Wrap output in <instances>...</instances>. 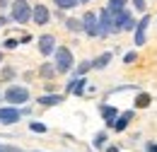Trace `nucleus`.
I'll use <instances>...</instances> for the list:
<instances>
[{"label":"nucleus","instance_id":"2","mask_svg":"<svg viewBox=\"0 0 157 152\" xmlns=\"http://www.w3.org/2000/svg\"><path fill=\"white\" fill-rule=\"evenodd\" d=\"M10 19L17 22V24H27L32 19V5L27 0H15L10 5Z\"/></svg>","mask_w":157,"mask_h":152},{"label":"nucleus","instance_id":"30","mask_svg":"<svg viewBox=\"0 0 157 152\" xmlns=\"http://www.w3.org/2000/svg\"><path fill=\"white\" fill-rule=\"evenodd\" d=\"M7 22H10V17H5V15L0 17V24H7Z\"/></svg>","mask_w":157,"mask_h":152},{"label":"nucleus","instance_id":"18","mask_svg":"<svg viewBox=\"0 0 157 152\" xmlns=\"http://www.w3.org/2000/svg\"><path fill=\"white\" fill-rule=\"evenodd\" d=\"M53 2H56L58 10H73V7H78L80 0H53Z\"/></svg>","mask_w":157,"mask_h":152},{"label":"nucleus","instance_id":"27","mask_svg":"<svg viewBox=\"0 0 157 152\" xmlns=\"http://www.w3.org/2000/svg\"><path fill=\"white\" fill-rule=\"evenodd\" d=\"M0 152H20V150L12 147V145H2V142H0Z\"/></svg>","mask_w":157,"mask_h":152},{"label":"nucleus","instance_id":"14","mask_svg":"<svg viewBox=\"0 0 157 152\" xmlns=\"http://www.w3.org/2000/svg\"><path fill=\"white\" fill-rule=\"evenodd\" d=\"M109 63H111V53L106 51V53H99V56L92 60V68H94V70H104Z\"/></svg>","mask_w":157,"mask_h":152},{"label":"nucleus","instance_id":"21","mask_svg":"<svg viewBox=\"0 0 157 152\" xmlns=\"http://www.w3.org/2000/svg\"><path fill=\"white\" fill-rule=\"evenodd\" d=\"M104 142H106V133H97L92 145H94V150H101V147H104Z\"/></svg>","mask_w":157,"mask_h":152},{"label":"nucleus","instance_id":"6","mask_svg":"<svg viewBox=\"0 0 157 152\" xmlns=\"http://www.w3.org/2000/svg\"><path fill=\"white\" fill-rule=\"evenodd\" d=\"M22 118V111L17 109V106H0V121L2 123H7V126H12V123H17Z\"/></svg>","mask_w":157,"mask_h":152},{"label":"nucleus","instance_id":"23","mask_svg":"<svg viewBox=\"0 0 157 152\" xmlns=\"http://www.w3.org/2000/svg\"><path fill=\"white\" fill-rule=\"evenodd\" d=\"M87 70H92V60H82L78 65V75H85Z\"/></svg>","mask_w":157,"mask_h":152},{"label":"nucleus","instance_id":"8","mask_svg":"<svg viewBox=\"0 0 157 152\" xmlns=\"http://www.w3.org/2000/svg\"><path fill=\"white\" fill-rule=\"evenodd\" d=\"M32 19H34V24L44 27V24L51 19V12H48V7H46V5H34V7H32Z\"/></svg>","mask_w":157,"mask_h":152},{"label":"nucleus","instance_id":"34","mask_svg":"<svg viewBox=\"0 0 157 152\" xmlns=\"http://www.w3.org/2000/svg\"><path fill=\"white\" fill-rule=\"evenodd\" d=\"M0 63H2V53H0Z\"/></svg>","mask_w":157,"mask_h":152},{"label":"nucleus","instance_id":"9","mask_svg":"<svg viewBox=\"0 0 157 152\" xmlns=\"http://www.w3.org/2000/svg\"><path fill=\"white\" fill-rule=\"evenodd\" d=\"M147 27H150V15H145V17L136 24V29H133V32H136V46H143V44H145V32H147Z\"/></svg>","mask_w":157,"mask_h":152},{"label":"nucleus","instance_id":"22","mask_svg":"<svg viewBox=\"0 0 157 152\" xmlns=\"http://www.w3.org/2000/svg\"><path fill=\"white\" fill-rule=\"evenodd\" d=\"M29 131H34V133H46L48 128H46L44 123H39V121H32V123H29Z\"/></svg>","mask_w":157,"mask_h":152},{"label":"nucleus","instance_id":"15","mask_svg":"<svg viewBox=\"0 0 157 152\" xmlns=\"http://www.w3.org/2000/svg\"><path fill=\"white\" fill-rule=\"evenodd\" d=\"M136 19H133V15H131V12H126V17L121 19V24H118V32H133V29H136Z\"/></svg>","mask_w":157,"mask_h":152},{"label":"nucleus","instance_id":"19","mask_svg":"<svg viewBox=\"0 0 157 152\" xmlns=\"http://www.w3.org/2000/svg\"><path fill=\"white\" fill-rule=\"evenodd\" d=\"M150 101H152V99H150V94H145V92H143V94H138L136 106H138V109H145V106H150Z\"/></svg>","mask_w":157,"mask_h":152},{"label":"nucleus","instance_id":"32","mask_svg":"<svg viewBox=\"0 0 157 152\" xmlns=\"http://www.w3.org/2000/svg\"><path fill=\"white\" fill-rule=\"evenodd\" d=\"M5 5H7V0H0V10H5Z\"/></svg>","mask_w":157,"mask_h":152},{"label":"nucleus","instance_id":"20","mask_svg":"<svg viewBox=\"0 0 157 152\" xmlns=\"http://www.w3.org/2000/svg\"><path fill=\"white\" fill-rule=\"evenodd\" d=\"M111 12H118V10H123L126 7V0H109V5H106Z\"/></svg>","mask_w":157,"mask_h":152},{"label":"nucleus","instance_id":"16","mask_svg":"<svg viewBox=\"0 0 157 152\" xmlns=\"http://www.w3.org/2000/svg\"><path fill=\"white\" fill-rule=\"evenodd\" d=\"M39 75L44 77V80H53V77L58 75V70H56V65H51V63H44L39 68Z\"/></svg>","mask_w":157,"mask_h":152},{"label":"nucleus","instance_id":"26","mask_svg":"<svg viewBox=\"0 0 157 152\" xmlns=\"http://www.w3.org/2000/svg\"><path fill=\"white\" fill-rule=\"evenodd\" d=\"M133 7H136L138 12H145L147 7H145V0H133Z\"/></svg>","mask_w":157,"mask_h":152},{"label":"nucleus","instance_id":"25","mask_svg":"<svg viewBox=\"0 0 157 152\" xmlns=\"http://www.w3.org/2000/svg\"><path fill=\"white\" fill-rule=\"evenodd\" d=\"M2 46H5V48H10V51H12V48H17V46H20V41H17V39H7V41H5V44H2Z\"/></svg>","mask_w":157,"mask_h":152},{"label":"nucleus","instance_id":"3","mask_svg":"<svg viewBox=\"0 0 157 152\" xmlns=\"http://www.w3.org/2000/svg\"><path fill=\"white\" fill-rule=\"evenodd\" d=\"M5 101L12 104V106L27 104V101H29V89L22 87V85H10V87L5 89Z\"/></svg>","mask_w":157,"mask_h":152},{"label":"nucleus","instance_id":"12","mask_svg":"<svg viewBox=\"0 0 157 152\" xmlns=\"http://www.w3.org/2000/svg\"><path fill=\"white\" fill-rule=\"evenodd\" d=\"M131 121H133V111H126V114L116 116V121H114V126H111V128H114L116 133H123V131L128 128V123H131Z\"/></svg>","mask_w":157,"mask_h":152},{"label":"nucleus","instance_id":"11","mask_svg":"<svg viewBox=\"0 0 157 152\" xmlns=\"http://www.w3.org/2000/svg\"><path fill=\"white\" fill-rule=\"evenodd\" d=\"M99 114H101V118H104V123H106V126H114V121H116L118 111H116V106L101 104V106H99Z\"/></svg>","mask_w":157,"mask_h":152},{"label":"nucleus","instance_id":"4","mask_svg":"<svg viewBox=\"0 0 157 152\" xmlns=\"http://www.w3.org/2000/svg\"><path fill=\"white\" fill-rule=\"evenodd\" d=\"M116 24H114V19H111V12H109V7H104L101 12H99V36H109V34H116Z\"/></svg>","mask_w":157,"mask_h":152},{"label":"nucleus","instance_id":"33","mask_svg":"<svg viewBox=\"0 0 157 152\" xmlns=\"http://www.w3.org/2000/svg\"><path fill=\"white\" fill-rule=\"evenodd\" d=\"M80 2H90V0H80Z\"/></svg>","mask_w":157,"mask_h":152},{"label":"nucleus","instance_id":"10","mask_svg":"<svg viewBox=\"0 0 157 152\" xmlns=\"http://www.w3.org/2000/svg\"><path fill=\"white\" fill-rule=\"evenodd\" d=\"M85 85H87V82H85V75H80V77H75V80H70V82H68V87H65V92H68V94H85Z\"/></svg>","mask_w":157,"mask_h":152},{"label":"nucleus","instance_id":"7","mask_svg":"<svg viewBox=\"0 0 157 152\" xmlns=\"http://www.w3.org/2000/svg\"><path fill=\"white\" fill-rule=\"evenodd\" d=\"M53 51H56V36H53V34L39 36V53L41 56H51Z\"/></svg>","mask_w":157,"mask_h":152},{"label":"nucleus","instance_id":"17","mask_svg":"<svg viewBox=\"0 0 157 152\" xmlns=\"http://www.w3.org/2000/svg\"><path fill=\"white\" fill-rule=\"evenodd\" d=\"M65 29L73 32V34H80V32H82V19H75V17L65 19Z\"/></svg>","mask_w":157,"mask_h":152},{"label":"nucleus","instance_id":"1","mask_svg":"<svg viewBox=\"0 0 157 152\" xmlns=\"http://www.w3.org/2000/svg\"><path fill=\"white\" fill-rule=\"evenodd\" d=\"M53 56H56V63H53V65H56L58 73H70V70H73L75 58H73V51H70L68 46H56Z\"/></svg>","mask_w":157,"mask_h":152},{"label":"nucleus","instance_id":"5","mask_svg":"<svg viewBox=\"0 0 157 152\" xmlns=\"http://www.w3.org/2000/svg\"><path fill=\"white\" fill-rule=\"evenodd\" d=\"M82 32H85L87 36H99V15L87 12V15L82 17Z\"/></svg>","mask_w":157,"mask_h":152},{"label":"nucleus","instance_id":"28","mask_svg":"<svg viewBox=\"0 0 157 152\" xmlns=\"http://www.w3.org/2000/svg\"><path fill=\"white\" fill-rule=\"evenodd\" d=\"M10 77H15V70H10V68H5V70H2V80H10Z\"/></svg>","mask_w":157,"mask_h":152},{"label":"nucleus","instance_id":"29","mask_svg":"<svg viewBox=\"0 0 157 152\" xmlns=\"http://www.w3.org/2000/svg\"><path fill=\"white\" fill-rule=\"evenodd\" d=\"M147 152H157V142H147Z\"/></svg>","mask_w":157,"mask_h":152},{"label":"nucleus","instance_id":"13","mask_svg":"<svg viewBox=\"0 0 157 152\" xmlns=\"http://www.w3.org/2000/svg\"><path fill=\"white\" fill-rule=\"evenodd\" d=\"M60 101H63V97H60V94H53V92L39 97V104H41V106H56V104H60Z\"/></svg>","mask_w":157,"mask_h":152},{"label":"nucleus","instance_id":"24","mask_svg":"<svg viewBox=\"0 0 157 152\" xmlns=\"http://www.w3.org/2000/svg\"><path fill=\"white\" fill-rule=\"evenodd\" d=\"M136 60H138V53H136V51H128V53L123 56V63H126V65H131V63H136Z\"/></svg>","mask_w":157,"mask_h":152},{"label":"nucleus","instance_id":"31","mask_svg":"<svg viewBox=\"0 0 157 152\" xmlns=\"http://www.w3.org/2000/svg\"><path fill=\"white\" fill-rule=\"evenodd\" d=\"M106 152H118V147H116V145H111V147H106Z\"/></svg>","mask_w":157,"mask_h":152}]
</instances>
